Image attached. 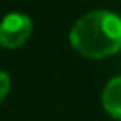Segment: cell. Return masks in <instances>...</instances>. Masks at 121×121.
<instances>
[{
    "mask_svg": "<svg viewBox=\"0 0 121 121\" xmlns=\"http://www.w3.org/2000/svg\"><path fill=\"white\" fill-rule=\"evenodd\" d=\"M72 47L89 59L112 57L121 49V17L95 9L79 17L70 30Z\"/></svg>",
    "mask_w": 121,
    "mask_h": 121,
    "instance_id": "1",
    "label": "cell"
},
{
    "mask_svg": "<svg viewBox=\"0 0 121 121\" xmlns=\"http://www.w3.org/2000/svg\"><path fill=\"white\" fill-rule=\"evenodd\" d=\"M102 104H104V110L112 117L121 119V76L106 83L104 93H102Z\"/></svg>",
    "mask_w": 121,
    "mask_h": 121,
    "instance_id": "3",
    "label": "cell"
},
{
    "mask_svg": "<svg viewBox=\"0 0 121 121\" xmlns=\"http://www.w3.org/2000/svg\"><path fill=\"white\" fill-rule=\"evenodd\" d=\"M8 91H9V76L4 70H0V104L4 102Z\"/></svg>",
    "mask_w": 121,
    "mask_h": 121,
    "instance_id": "4",
    "label": "cell"
},
{
    "mask_svg": "<svg viewBox=\"0 0 121 121\" xmlns=\"http://www.w3.org/2000/svg\"><path fill=\"white\" fill-rule=\"evenodd\" d=\"M32 32V21L25 13H8L0 21V45L15 49L23 45Z\"/></svg>",
    "mask_w": 121,
    "mask_h": 121,
    "instance_id": "2",
    "label": "cell"
}]
</instances>
